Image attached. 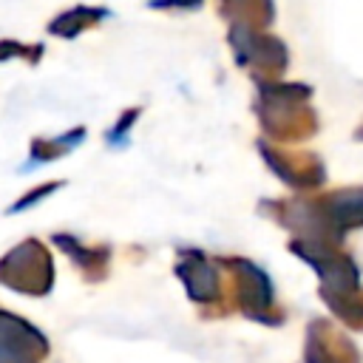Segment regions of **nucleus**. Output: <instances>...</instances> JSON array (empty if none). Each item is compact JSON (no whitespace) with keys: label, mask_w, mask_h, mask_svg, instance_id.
<instances>
[{"label":"nucleus","mask_w":363,"mask_h":363,"mask_svg":"<svg viewBox=\"0 0 363 363\" xmlns=\"http://www.w3.org/2000/svg\"><path fill=\"white\" fill-rule=\"evenodd\" d=\"M258 213L289 230L292 238L332 241L343 247V238L352 230H363V187L349 184L289 199H264Z\"/></svg>","instance_id":"1"},{"label":"nucleus","mask_w":363,"mask_h":363,"mask_svg":"<svg viewBox=\"0 0 363 363\" xmlns=\"http://www.w3.org/2000/svg\"><path fill=\"white\" fill-rule=\"evenodd\" d=\"M312 85L298 79H278L255 85L252 113L264 139L275 145H298L320 130V119L312 108Z\"/></svg>","instance_id":"2"},{"label":"nucleus","mask_w":363,"mask_h":363,"mask_svg":"<svg viewBox=\"0 0 363 363\" xmlns=\"http://www.w3.org/2000/svg\"><path fill=\"white\" fill-rule=\"evenodd\" d=\"M218 264L224 269V289H227L230 312H241L247 320L272 326V329L286 320V312L275 301L272 278L267 275L264 267L241 255H221Z\"/></svg>","instance_id":"3"},{"label":"nucleus","mask_w":363,"mask_h":363,"mask_svg":"<svg viewBox=\"0 0 363 363\" xmlns=\"http://www.w3.org/2000/svg\"><path fill=\"white\" fill-rule=\"evenodd\" d=\"M57 284V264L43 238H23L0 255V286L23 298H48Z\"/></svg>","instance_id":"4"},{"label":"nucleus","mask_w":363,"mask_h":363,"mask_svg":"<svg viewBox=\"0 0 363 363\" xmlns=\"http://www.w3.org/2000/svg\"><path fill=\"white\" fill-rule=\"evenodd\" d=\"M227 45L233 51L235 65L252 79V85L264 82H278L284 79L289 68V48L286 43L267 31V28H252L244 23H230L227 28Z\"/></svg>","instance_id":"5"},{"label":"nucleus","mask_w":363,"mask_h":363,"mask_svg":"<svg viewBox=\"0 0 363 363\" xmlns=\"http://www.w3.org/2000/svg\"><path fill=\"white\" fill-rule=\"evenodd\" d=\"M173 272L182 281L187 301H193L204 318H224L230 315L227 289H224V269L218 258L207 255L199 247H182L173 261Z\"/></svg>","instance_id":"6"},{"label":"nucleus","mask_w":363,"mask_h":363,"mask_svg":"<svg viewBox=\"0 0 363 363\" xmlns=\"http://www.w3.org/2000/svg\"><path fill=\"white\" fill-rule=\"evenodd\" d=\"M286 250L301 258L318 275V292H352L363 286V275L357 261L332 241H312V238H289Z\"/></svg>","instance_id":"7"},{"label":"nucleus","mask_w":363,"mask_h":363,"mask_svg":"<svg viewBox=\"0 0 363 363\" xmlns=\"http://www.w3.org/2000/svg\"><path fill=\"white\" fill-rule=\"evenodd\" d=\"M258 156L264 159V164L269 167V173L275 179H281L289 190H295V196L303 193H318L326 182V164L315 150L306 147H292V145H275L264 136L255 139Z\"/></svg>","instance_id":"8"},{"label":"nucleus","mask_w":363,"mask_h":363,"mask_svg":"<svg viewBox=\"0 0 363 363\" xmlns=\"http://www.w3.org/2000/svg\"><path fill=\"white\" fill-rule=\"evenodd\" d=\"M48 354V335L28 318L0 303V363H43Z\"/></svg>","instance_id":"9"},{"label":"nucleus","mask_w":363,"mask_h":363,"mask_svg":"<svg viewBox=\"0 0 363 363\" xmlns=\"http://www.w3.org/2000/svg\"><path fill=\"white\" fill-rule=\"evenodd\" d=\"M303 363H363L354 340L329 318H312L303 337Z\"/></svg>","instance_id":"10"},{"label":"nucleus","mask_w":363,"mask_h":363,"mask_svg":"<svg viewBox=\"0 0 363 363\" xmlns=\"http://www.w3.org/2000/svg\"><path fill=\"white\" fill-rule=\"evenodd\" d=\"M51 244L71 261V267L82 275V281L102 284L111 275V261H113L111 244H85L79 235L62 230L51 233Z\"/></svg>","instance_id":"11"},{"label":"nucleus","mask_w":363,"mask_h":363,"mask_svg":"<svg viewBox=\"0 0 363 363\" xmlns=\"http://www.w3.org/2000/svg\"><path fill=\"white\" fill-rule=\"evenodd\" d=\"M88 139V128L85 125H74L57 136H34L28 142V153H26V162L20 164V173H28L40 164H51L57 159H65L68 153H74L82 142Z\"/></svg>","instance_id":"12"},{"label":"nucleus","mask_w":363,"mask_h":363,"mask_svg":"<svg viewBox=\"0 0 363 363\" xmlns=\"http://www.w3.org/2000/svg\"><path fill=\"white\" fill-rule=\"evenodd\" d=\"M111 17V9L105 6H71V9H62L60 14H54L48 23H45V34L57 37V40H77L79 34L96 28L99 23H105Z\"/></svg>","instance_id":"13"},{"label":"nucleus","mask_w":363,"mask_h":363,"mask_svg":"<svg viewBox=\"0 0 363 363\" xmlns=\"http://www.w3.org/2000/svg\"><path fill=\"white\" fill-rule=\"evenodd\" d=\"M218 14L230 23L267 28L275 20V0H216Z\"/></svg>","instance_id":"14"},{"label":"nucleus","mask_w":363,"mask_h":363,"mask_svg":"<svg viewBox=\"0 0 363 363\" xmlns=\"http://www.w3.org/2000/svg\"><path fill=\"white\" fill-rule=\"evenodd\" d=\"M318 298L340 320V326L363 332V286L352 292H318Z\"/></svg>","instance_id":"15"},{"label":"nucleus","mask_w":363,"mask_h":363,"mask_svg":"<svg viewBox=\"0 0 363 363\" xmlns=\"http://www.w3.org/2000/svg\"><path fill=\"white\" fill-rule=\"evenodd\" d=\"M65 187V179H48V182H40V184H34V187H28L26 193H20L9 207H6V216H17V213H26V210H31V207H37V204H43L45 199H51L57 190H62Z\"/></svg>","instance_id":"16"},{"label":"nucleus","mask_w":363,"mask_h":363,"mask_svg":"<svg viewBox=\"0 0 363 363\" xmlns=\"http://www.w3.org/2000/svg\"><path fill=\"white\" fill-rule=\"evenodd\" d=\"M142 105H130V108H122L119 116L113 119V125L105 130V145L108 147H125L130 142V130L136 128L139 116H142Z\"/></svg>","instance_id":"17"},{"label":"nucleus","mask_w":363,"mask_h":363,"mask_svg":"<svg viewBox=\"0 0 363 363\" xmlns=\"http://www.w3.org/2000/svg\"><path fill=\"white\" fill-rule=\"evenodd\" d=\"M43 54H45L43 43H20V40H9V37L0 40V65L11 62V60H23L28 65H37L43 60Z\"/></svg>","instance_id":"18"},{"label":"nucleus","mask_w":363,"mask_h":363,"mask_svg":"<svg viewBox=\"0 0 363 363\" xmlns=\"http://www.w3.org/2000/svg\"><path fill=\"white\" fill-rule=\"evenodd\" d=\"M201 6L204 0H147V9L156 11H196Z\"/></svg>","instance_id":"19"},{"label":"nucleus","mask_w":363,"mask_h":363,"mask_svg":"<svg viewBox=\"0 0 363 363\" xmlns=\"http://www.w3.org/2000/svg\"><path fill=\"white\" fill-rule=\"evenodd\" d=\"M352 139H354V142H363V119L357 122V128H354V133H352Z\"/></svg>","instance_id":"20"}]
</instances>
